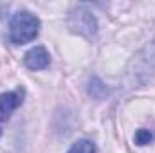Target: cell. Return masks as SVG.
<instances>
[{"label": "cell", "mask_w": 155, "mask_h": 153, "mask_svg": "<svg viewBox=\"0 0 155 153\" xmlns=\"http://www.w3.org/2000/svg\"><path fill=\"white\" fill-rule=\"evenodd\" d=\"M40 20L29 11H18L9 22V40L15 45L29 43L38 36Z\"/></svg>", "instance_id": "1"}, {"label": "cell", "mask_w": 155, "mask_h": 153, "mask_svg": "<svg viewBox=\"0 0 155 153\" xmlns=\"http://www.w3.org/2000/svg\"><path fill=\"white\" fill-rule=\"evenodd\" d=\"M69 27H71L72 33L83 34V36H92V34H96L97 22H96L94 15H92L90 11H87L83 5H78L76 9L71 11Z\"/></svg>", "instance_id": "2"}, {"label": "cell", "mask_w": 155, "mask_h": 153, "mask_svg": "<svg viewBox=\"0 0 155 153\" xmlns=\"http://www.w3.org/2000/svg\"><path fill=\"white\" fill-rule=\"evenodd\" d=\"M22 101H24V88L0 94V121L9 119V115L22 105Z\"/></svg>", "instance_id": "3"}, {"label": "cell", "mask_w": 155, "mask_h": 153, "mask_svg": "<svg viewBox=\"0 0 155 153\" xmlns=\"http://www.w3.org/2000/svg\"><path fill=\"white\" fill-rule=\"evenodd\" d=\"M49 61H51V56H49L47 49L41 47V45L31 49V50L25 54V58H24L25 67L31 69V70H41V69L49 67Z\"/></svg>", "instance_id": "4"}, {"label": "cell", "mask_w": 155, "mask_h": 153, "mask_svg": "<svg viewBox=\"0 0 155 153\" xmlns=\"http://www.w3.org/2000/svg\"><path fill=\"white\" fill-rule=\"evenodd\" d=\"M67 153H96V146H94L90 141L83 139V141H78V142H74V144L71 146V150H69Z\"/></svg>", "instance_id": "5"}, {"label": "cell", "mask_w": 155, "mask_h": 153, "mask_svg": "<svg viewBox=\"0 0 155 153\" xmlns=\"http://www.w3.org/2000/svg\"><path fill=\"white\" fill-rule=\"evenodd\" d=\"M134 141H135V144H139V146H146V144H150V142L153 141V133H152L150 130H146V128H141V130L135 132Z\"/></svg>", "instance_id": "6"}, {"label": "cell", "mask_w": 155, "mask_h": 153, "mask_svg": "<svg viewBox=\"0 0 155 153\" xmlns=\"http://www.w3.org/2000/svg\"><path fill=\"white\" fill-rule=\"evenodd\" d=\"M0 135H2V132H0Z\"/></svg>", "instance_id": "7"}]
</instances>
